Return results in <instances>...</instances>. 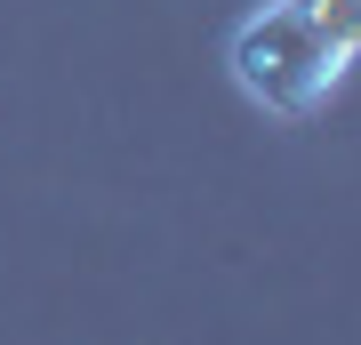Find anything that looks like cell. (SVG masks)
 Here are the masks:
<instances>
[{"mask_svg":"<svg viewBox=\"0 0 361 345\" xmlns=\"http://www.w3.org/2000/svg\"><path fill=\"white\" fill-rule=\"evenodd\" d=\"M225 64H233V80H241L249 104H265V113H281V121H305V113H322L337 97V80L353 73V49L337 32H322V16H313L305 0H265V8H249L241 25H233Z\"/></svg>","mask_w":361,"mask_h":345,"instance_id":"cell-1","label":"cell"},{"mask_svg":"<svg viewBox=\"0 0 361 345\" xmlns=\"http://www.w3.org/2000/svg\"><path fill=\"white\" fill-rule=\"evenodd\" d=\"M305 8L322 16V32H337V40L361 56V0H305Z\"/></svg>","mask_w":361,"mask_h":345,"instance_id":"cell-2","label":"cell"}]
</instances>
